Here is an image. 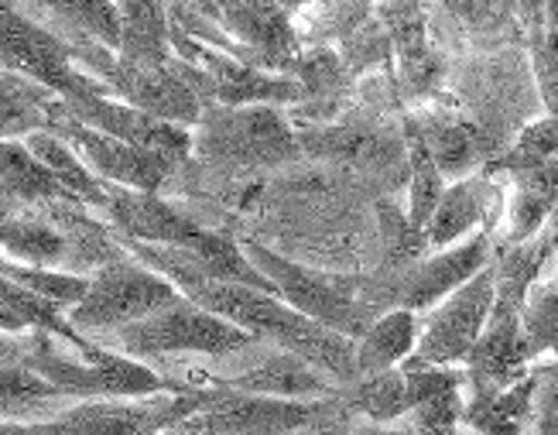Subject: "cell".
I'll return each instance as SVG.
<instances>
[{
	"mask_svg": "<svg viewBox=\"0 0 558 435\" xmlns=\"http://www.w3.org/2000/svg\"><path fill=\"white\" fill-rule=\"evenodd\" d=\"M179 292L196 302L199 309L213 312L236 329L251 333L254 340L275 343L284 353L302 357L305 364L323 371L336 384L356 380V360H353V340L326 329L302 312L291 309L281 295L260 292V288L240 285V281H216V278H196L182 285Z\"/></svg>",
	"mask_w": 558,
	"mask_h": 435,
	"instance_id": "1",
	"label": "cell"
},
{
	"mask_svg": "<svg viewBox=\"0 0 558 435\" xmlns=\"http://www.w3.org/2000/svg\"><path fill=\"white\" fill-rule=\"evenodd\" d=\"M196 152L227 168H271L302 158L299 134L271 104L257 107H216L199 113Z\"/></svg>",
	"mask_w": 558,
	"mask_h": 435,
	"instance_id": "2",
	"label": "cell"
},
{
	"mask_svg": "<svg viewBox=\"0 0 558 435\" xmlns=\"http://www.w3.org/2000/svg\"><path fill=\"white\" fill-rule=\"evenodd\" d=\"M107 340L131 357H165V353H203V357H227L236 350H247L257 340L251 333L236 329L233 323L213 316L179 295L165 309L151 312L137 323H128L113 333H104Z\"/></svg>",
	"mask_w": 558,
	"mask_h": 435,
	"instance_id": "3",
	"label": "cell"
},
{
	"mask_svg": "<svg viewBox=\"0 0 558 435\" xmlns=\"http://www.w3.org/2000/svg\"><path fill=\"white\" fill-rule=\"evenodd\" d=\"M182 292L165 281L148 264H137L128 257H117L86 281L83 299L69 309V326L83 333H113L128 323H137L151 312L175 302Z\"/></svg>",
	"mask_w": 558,
	"mask_h": 435,
	"instance_id": "4",
	"label": "cell"
},
{
	"mask_svg": "<svg viewBox=\"0 0 558 435\" xmlns=\"http://www.w3.org/2000/svg\"><path fill=\"white\" fill-rule=\"evenodd\" d=\"M244 257L275 285V292L291 309L315 323H323L326 329H332L339 336H347V340H356L377 316L371 305H363L353 295V281H339V278L319 275V271H308L302 264L288 261L260 244H244Z\"/></svg>",
	"mask_w": 558,
	"mask_h": 435,
	"instance_id": "5",
	"label": "cell"
},
{
	"mask_svg": "<svg viewBox=\"0 0 558 435\" xmlns=\"http://www.w3.org/2000/svg\"><path fill=\"white\" fill-rule=\"evenodd\" d=\"M209 388L168 391V398H86L72 401L56 419H48L52 435H161L182 419L199 412Z\"/></svg>",
	"mask_w": 558,
	"mask_h": 435,
	"instance_id": "6",
	"label": "cell"
},
{
	"mask_svg": "<svg viewBox=\"0 0 558 435\" xmlns=\"http://www.w3.org/2000/svg\"><path fill=\"white\" fill-rule=\"evenodd\" d=\"M494 305V264L466 278L463 285L442 299V305H432L425 333H418L415 350H411L398 367H456L463 364L470 347L490 316Z\"/></svg>",
	"mask_w": 558,
	"mask_h": 435,
	"instance_id": "7",
	"label": "cell"
},
{
	"mask_svg": "<svg viewBox=\"0 0 558 435\" xmlns=\"http://www.w3.org/2000/svg\"><path fill=\"white\" fill-rule=\"evenodd\" d=\"M0 62L21 72L24 80L59 93V100L83 93H107L104 83H96L76 69L72 48L59 35L41 28V24L14 8H0Z\"/></svg>",
	"mask_w": 558,
	"mask_h": 435,
	"instance_id": "8",
	"label": "cell"
},
{
	"mask_svg": "<svg viewBox=\"0 0 558 435\" xmlns=\"http://www.w3.org/2000/svg\"><path fill=\"white\" fill-rule=\"evenodd\" d=\"M326 404L319 401H288V398H264L227 388L216 380L209 398L199 412L182 419L175 428L192 435H291L308 425Z\"/></svg>",
	"mask_w": 558,
	"mask_h": 435,
	"instance_id": "9",
	"label": "cell"
},
{
	"mask_svg": "<svg viewBox=\"0 0 558 435\" xmlns=\"http://www.w3.org/2000/svg\"><path fill=\"white\" fill-rule=\"evenodd\" d=\"M45 131L59 134L72 152L80 158H86V168H93V176H104L124 189L134 192H158L161 182L168 179V172L175 168L172 158H165L158 152L137 148V144H128L120 137H110L104 131H93L80 120H72L69 113H62L59 100L48 110Z\"/></svg>",
	"mask_w": 558,
	"mask_h": 435,
	"instance_id": "10",
	"label": "cell"
},
{
	"mask_svg": "<svg viewBox=\"0 0 558 435\" xmlns=\"http://www.w3.org/2000/svg\"><path fill=\"white\" fill-rule=\"evenodd\" d=\"M494 257V237L490 227L473 233L470 240L456 247H442L422 264H411L404 275H398L384 292V305L408 309V312H428L439 305L449 292H456L466 278H473L483 264Z\"/></svg>",
	"mask_w": 558,
	"mask_h": 435,
	"instance_id": "11",
	"label": "cell"
},
{
	"mask_svg": "<svg viewBox=\"0 0 558 435\" xmlns=\"http://www.w3.org/2000/svg\"><path fill=\"white\" fill-rule=\"evenodd\" d=\"M59 107H62V113H69L72 120H80V124H86L93 131H104L110 137L137 144V148L158 152L165 158H172L175 165L192 148V137L179 124H168V120L141 113L128 104L113 100V96H107V93L65 96V100H59Z\"/></svg>",
	"mask_w": 558,
	"mask_h": 435,
	"instance_id": "12",
	"label": "cell"
},
{
	"mask_svg": "<svg viewBox=\"0 0 558 435\" xmlns=\"http://www.w3.org/2000/svg\"><path fill=\"white\" fill-rule=\"evenodd\" d=\"M11 8L59 35L69 48L96 41L117 52L120 45V21L113 0H11Z\"/></svg>",
	"mask_w": 558,
	"mask_h": 435,
	"instance_id": "13",
	"label": "cell"
},
{
	"mask_svg": "<svg viewBox=\"0 0 558 435\" xmlns=\"http://www.w3.org/2000/svg\"><path fill=\"white\" fill-rule=\"evenodd\" d=\"M227 388L247 391V395H264V398H288V401H302V398H329L332 395V380L315 371L312 364H305L295 353H271L264 357L260 364H254L251 371H240L227 380Z\"/></svg>",
	"mask_w": 558,
	"mask_h": 435,
	"instance_id": "14",
	"label": "cell"
},
{
	"mask_svg": "<svg viewBox=\"0 0 558 435\" xmlns=\"http://www.w3.org/2000/svg\"><path fill=\"white\" fill-rule=\"evenodd\" d=\"M545 367L521 374L514 384H507L497 395H473L470 401H463L459 422L470 425L480 435H524L531 412H535V398H538Z\"/></svg>",
	"mask_w": 558,
	"mask_h": 435,
	"instance_id": "15",
	"label": "cell"
},
{
	"mask_svg": "<svg viewBox=\"0 0 558 435\" xmlns=\"http://www.w3.org/2000/svg\"><path fill=\"white\" fill-rule=\"evenodd\" d=\"M120 21L117 59L134 65H165L172 62L168 41V0H113Z\"/></svg>",
	"mask_w": 558,
	"mask_h": 435,
	"instance_id": "16",
	"label": "cell"
},
{
	"mask_svg": "<svg viewBox=\"0 0 558 435\" xmlns=\"http://www.w3.org/2000/svg\"><path fill=\"white\" fill-rule=\"evenodd\" d=\"M494 200V185L490 176H476V179H459L452 189H442V200L435 206L432 220L422 230V244L425 251H442L456 244L459 237H466L483 216L490 213Z\"/></svg>",
	"mask_w": 558,
	"mask_h": 435,
	"instance_id": "17",
	"label": "cell"
},
{
	"mask_svg": "<svg viewBox=\"0 0 558 435\" xmlns=\"http://www.w3.org/2000/svg\"><path fill=\"white\" fill-rule=\"evenodd\" d=\"M65 401L72 398L52 380H45L17 360H0V422H48L62 412Z\"/></svg>",
	"mask_w": 558,
	"mask_h": 435,
	"instance_id": "18",
	"label": "cell"
},
{
	"mask_svg": "<svg viewBox=\"0 0 558 435\" xmlns=\"http://www.w3.org/2000/svg\"><path fill=\"white\" fill-rule=\"evenodd\" d=\"M418 319L408 309H387L374 323L353 340V360H356V377L377 374L387 367H398L401 360L415 350L418 340Z\"/></svg>",
	"mask_w": 558,
	"mask_h": 435,
	"instance_id": "19",
	"label": "cell"
},
{
	"mask_svg": "<svg viewBox=\"0 0 558 435\" xmlns=\"http://www.w3.org/2000/svg\"><path fill=\"white\" fill-rule=\"evenodd\" d=\"M24 148H28L48 172H52V179L65 189V196L72 203H89V206H107L110 200V185L100 182V176H93L89 168L83 165V158L69 148V144L52 134V131H32L24 134Z\"/></svg>",
	"mask_w": 558,
	"mask_h": 435,
	"instance_id": "20",
	"label": "cell"
},
{
	"mask_svg": "<svg viewBox=\"0 0 558 435\" xmlns=\"http://www.w3.org/2000/svg\"><path fill=\"white\" fill-rule=\"evenodd\" d=\"M0 254L28 268H62L69 240L52 216H17L11 213L0 227Z\"/></svg>",
	"mask_w": 558,
	"mask_h": 435,
	"instance_id": "21",
	"label": "cell"
},
{
	"mask_svg": "<svg viewBox=\"0 0 558 435\" xmlns=\"http://www.w3.org/2000/svg\"><path fill=\"white\" fill-rule=\"evenodd\" d=\"M415 128L422 134L425 152L432 155L435 168H439L442 179H466L473 168L483 158V137L473 124L466 120H456V117H432L425 124Z\"/></svg>",
	"mask_w": 558,
	"mask_h": 435,
	"instance_id": "22",
	"label": "cell"
},
{
	"mask_svg": "<svg viewBox=\"0 0 558 435\" xmlns=\"http://www.w3.org/2000/svg\"><path fill=\"white\" fill-rule=\"evenodd\" d=\"M0 196L32 206L69 200L65 189L52 179V172L17 137H0Z\"/></svg>",
	"mask_w": 558,
	"mask_h": 435,
	"instance_id": "23",
	"label": "cell"
},
{
	"mask_svg": "<svg viewBox=\"0 0 558 435\" xmlns=\"http://www.w3.org/2000/svg\"><path fill=\"white\" fill-rule=\"evenodd\" d=\"M343 401L356 412L367 415L374 425H391L401 415H408V388L401 367H387L377 374H363L350 384H343Z\"/></svg>",
	"mask_w": 558,
	"mask_h": 435,
	"instance_id": "24",
	"label": "cell"
},
{
	"mask_svg": "<svg viewBox=\"0 0 558 435\" xmlns=\"http://www.w3.org/2000/svg\"><path fill=\"white\" fill-rule=\"evenodd\" d=\"M404 137H408V172H411V213H408V227L422 237L425 223L432 220L435 206L442 200L446 179L439 176L432 155L425 152L422 134L415 128V120H404Z\"/></svg>",
	"mask_w": 558,
	"mask_h": 435,
	"instance_id": "25",
	"label": "cell"
},
{
	"mask_svg": "<svg viewBox=\"0 0 558 435\" xmlns=\"http://www.w3.org/2000/svg\"><path fill=\"white\" fill-rule=\"evenodd\" d=\"M518 333L527 360L555 350V278L535 281L527 288L524 305L518 312Z\"/></svg>",
	"mask_w": 558,
	"mask_h": 435,
	"instance_id": "26",
	"label": "cell"
},
{
	"mask_svg": "<svg viewBox=\"0 0 558 435\" xmlns=\"http://www.w3.org/2000/svg\"><path fill=\"white\" fill-rule=\"evenodd\" d=\"M555 161V113L535 120L527 131H521V137L514 141V148L507 152L500 161H494L483 176H494V172H514V168H535Z\"/></svg>",
	"mask_w": 558,
	"mask_h": 435,
	"instance_id": "27",
	"label": "cell"
},
{
	"mask_svg": "<svg viewBox=\"0 0 558 435\" xmlns=\"http://www.w3.org/2000/svg\"><path fill=\"white\" fill-rule=\"evenodd\" d=\"M551 206H555V192H531L514 185V203H511V230H507L504 247L531 240L548 220H551Z\"/></svg>",
	"mask_w": 558,
	"mask_h": 435,
	"instance_id": "28",
	"label": "cell"
},
{
	"mask_svg": "<svg viewBox=\"0 0 558 435\" xmlns=\"http://www.w3.org/2000/svg\"><path fill=\"white\" fill-rule=\"evenodd\" d=\"M535 76L545 110H555V28H545L535 41Z\"/></svg>",
	"mask_w": 558,
	"mask_h": 435,
	"instance_id": "29",
	"label": "cell"
},
{
	"mask_svg": "<svg viewBox=\"0 0 558 435\" xmlns=\"http://www.w3.org/2000/svg\"><path fill=\"white\" fill-rule=\"evenodd\" d=\"M538 391H542V404L535 415V435H555V364L545 367Z\"/></svg>",
	"mask_w": 558,
	"mask_h": 435,
	"instance_id": "30",
	"label": "cell"
},
{
	"mask_svg": "<svg viewBox=\"0 0 558 435\" xmlns=\"http://www.w3.org/2000/svg\"><path fill=\"white\" fill-rule=\"evenodd\" d=\"M353 435H415L408 425H371V428H360Z\"/></svg>",
	"mask_w": 558,
	"mask_h": 435,
	"instance_id": "31",
	"label": "cell"
},
{
	"mask_svg": "<svg viewBox=\"0 0 558 435\" xmlns=\"http://www.w3.org/2000/svg\"><path fill=\"white\" fill-rule=\"evenodd\" d=\"M275 4L291 17V14H295V11H302V8H308V4H315V0H275Z\"/></svg>",
	"mask_w": 558,
	"mask_h": 435,
	"instance_id": "32",
	"label": "cell"
},
{
	"mask_svg": "<svg viewBox=\"0 0 558 435\" xmlns=\"http://www.w3.org/2000/svg\"><path fill=\"white\" fill-rule=\"evenodd\" d=\"M14 213V203L8 196H0V227H4V220Z\"/></svg>",
	"mask_w": 558,
	"mask_h": 435,
	"instance_id": "33",
	"label": "cell"
},
{
	"mask_svg": "<svg viewBox=\"0 0 558 435\" xmlns=\"http://www.w3.org/2000/svg\"><path fill=\"white\" fill-rule=\"evenodd\" d=\"M161 435H192V432H182V428H168V432H161Z\"/></svg>",
	"mask_w": 558,
	"mask_h": 435,
	"instance_id": "34",
	"label": "cell"
},
{
	"mask_svg": "<svg viewBox=\"0 0 558 435\" xmlns=\"http://www.w3.org/2000/svg\"><path fill=\"white\" fill-rule=\"evenodd\" d=\"M0 8H11V0H0Z\"/></svg>",
	"mask_w": 558,
	"mask_h": 435,
	"instance_id": "35",
	"label": "cell"
}]
</instances>
